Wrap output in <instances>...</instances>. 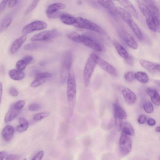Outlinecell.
<instances>
[{"mask_svg": "<svg viewBox=\"0 0 160 160\" xmlns=\"http://www.w3.org/2000/svg\"><path fill=\"white\" fill-rule=\"evenodd\" d=\"M67 97L70 113L72 114L76 102V83L72 66L68 71L67 89Z\"/></svg>", "mask_w": 160, "mask_h": 160, "instance_id": "cell-1", "label": "cell"}, {"mask_svg": "<svg viewBox=\"0 0 160 160\" xmlns=\"http://www.w3.org/2000/svg\"><path fill=\"white\" fill-rule=\"evenodd\" d=\"M97 55L91 54L85 65L83 72V81L84 85L87 87L89 85L91 78L96 63Z\"/></svg>", "mask_w": 160, "mask_h": 160, "instance_id": "cell-2", "label": "cell"}, {"mask_svg": "<svg viewBox=\"0 0 160 160\" xmlns=\"http://www.w3.org/2000/svg\"><path fill=\"white\" fill-rule=\"evenodd\" d=\"M74 25L78 28L90 30L101 34L105 33L104 30L99 25L82 17L76 18V22Z\"/></svg>", "mask_w": 160, "mask_h": 160, "instance_id": "cell-3", "label": "cell"}, {"mask_svg": "<svg viewBox=\"0 0 160 160\" xmlns=\"http://www.w3.org/2000/svg\"><path fill=\"white\" fill-rule=\"evenodd\" d=\"M136 2L142 14L145 17L147 25L149 29L153 32L156 31L155 24L152 14L149 8L142 0Z\"/></svg>", "mask_w": 160, "mask_h": 160, "instance_id": "cell-4", "label": "cell"}, {"mask_svg": "<svg viewBox=\"0 0 160 160\" xmlns=\"http://www.w3.org/2000/svg\"><path fill=\"white\" fill-rule=\"evenodd\" d=\"M132 144V140L130 136L121 132L119 142L120 154L123 156L128 155L131 150Z\"/></svg>", "mask_w": 160, "mask_h": 160, "instance_id": "cell-5", "label": "cell"}, {"mask_svg": "<svg viewBox=\"0 0 160 160\" xmlns=\"http://www.w3.org/2000/svg\"><path fill=\"white\" fill-rule=\"evenodd\" d=\"M149 8L152 15L156 31L160 33V14L158 8L155 1L143 0Z\"/></svg>", "mask_w": 160, "mask_h": 160, "instance_id": "cell-6", "label": "cell"}, {"mask_svg": "<svg viewBox=\"0 0 160 160\" xmlns=\"http://www.w3.org/2000/svg\"><path fill=\"white\" fill-rule=\"evenodd\" d=\"M60 35L59 32L55 30L46 31L35 35L30 40L32 42L47 41L58 37Z\"/></svg>", "mask_w": 160, "mask_h": 160, "instance_id": "cell-7", "label": "cell"}, {"mask_svg": "<svg viewBox=\"0 0 160 160\" xmlns=\"http://www.w3.org/2000/svg\"><path fill=\"white\" fill-rule=\"evenodd\" d=\"M47 25L44 22L37 20L25 26L22 30V33L26 35L36 31L44 29L47 28Z\"/></svg>", "mask_w": 160, "mask_h": 160, "instance_id": "cell-8", "label": "cell"}, {"mask_svg": "<svg viewBox=\"0 0 160 160\" xmlns=\"http://www.w3.org/2000/svg\"><path fill=\"white\" fill-rule=\"evenodd\" d=\"M119 34L127 44L131 48L136 49L138 48V45L133 38L125 30H122Z\"/></svg>", "mask_w": 160, "mask_h": 160, "instance_id": "cell-9", "label": "cell"}, {"mask_svg": "<svg viewBox=\"0 0 160 160\" xmlns=\"http://www.w3.org/2000/svg\"><path fill=\"white\" fill-rule=\"evenodd\" d=\"M97 65L102 70L109 74L116 76L117 72L115 69L111 65L97 55L96 59Z\"/></svg>", "mask_w": 160, "mask_h": 160, "instance_id": "cell-10", "label": "cell"}, {"mask_svg": "<svg viewBox=\"0 0 160 160\" xmlns=\"http://www.w3.org/2000/svg\"><path fill=\"white\" fill-rule=\"evenodd\" d=\"M122 93L126 103L131 105L134 104L137 100V96L135 93L128 88H124L122 90Z\"/></svg>", "mask_w": 160, "mask_h": 160, "instance_id": "cell-11", "label": "cell"}, {"mask_svg": "<svg viewBox=\"0 0 160 160\" xmlns=\"http://www.w3.org/2000/svg\"><path fill=\"white\" fill-rule=\"evenodd\" d=\"M82 43L95 51L99 52L102 50V48L98 43L87 36L82 35Z\"/></svg>", "mask_w": 160, "mask_h": 160, "instance_id": "cell-12", "label": "cell"}, {"mask_svg": "<svg viewBox=\"0 0 160 160\" xmlns=\"http://www.w3.org/2000/svg\"><path fill=\"white\" fill-rule=\"evenodd\" d=\"M65 8L64 4L57 2L53 3L49 6L46 10V14L49 18H52L58 11Z\"/></svg>", "mask_w": 160, "mask_h": 160, "instance_id": "cell-13", "label": "cell"}, {"mask_svg": "<svg viewBox=\"0 0 160 160\" xmlns=\"http://www.w3.org/2000/svg\"><path fill=\"white\" fill-rule=\"evenodd\" d=\"M27 38V35H24L14 41L11 45L10 49V52L12 54L17 52L26 41Z\"/></svg>", "mask_w": 160, "mask_h": 160, "instance_id": "cell-14", "label": "cell"}, {"mask_svg": "<svg viewBox=\"0 0 160 160\" xmlns=\"http://www.w3.org/2000/svg\"><path fill=\"white\" fill-rule=\"evenodd\" d=\"M116 12L128 24L133 20L131 14L127 10L119 7H116Z\"/></svg>", "mask_w": 160, "mask_h": 160, "instance_id": "cell-15", "label": "cell"}, {"mask_svg": "<svg viewBox=\"0 0 160 160\" xmlns=\"http://www.w3.org/2000/svg\"><path fill=\"white\" fill-rule=\"evenodd\" d=\"M113 109L115 118L122 120L127 118V115L126 112L118 103H115L114 104Z\"/></svg>", "mask_w": 160, "mask_h": 160, "instance_id": "cell-16", "label": "cell"}, {"mask_svg": "<svg viewBox=\"0 0 160 160\" xmlns=\"http://www.w3.org/2000/svg\"><path fill=\"white\" fill-rule=\"evenodd\" d=\"M14 133V129L13 127L8 125L3 128L2 133L4 140L7 142H9L12 139Z\"/></svg>", "mask_w": 160, "mask_h": 160, "instance_id": "cell-17", "label": "cell"}, {"mask_svg": "<svg viewBox=\"0 0 160 160\" xmlns=\"http://www.w3.org/2000/svg\"><path fill=\"white\" fill-rule=\"evenodd\" d=\"M20 110L16 109L13 105L11 106L6 113L4 120L6 123H8L13 120L19 113Z\"/></svg>", "mask_w": 160, "mask_h": 160, "instance_id": "cell-18", "label": "cell"}, {"mask_svg": "<svg viewBox=\"0 0 160 160\" xmlns=\"http://www.w3.org/2000/svg\"><path fill=\"white\" fill-rule=\"evenodd\" d=\"M146 92L150 96L151 100L153 104L157 106L160 105V95L156 90L152 88H148L146 90Z\"/></svg>", "mask_w": 160, "mask_h": 160, "instance_id": "cell-19", "label": "cell"}, {"mask_svg": "<svg viewBox=\"0 0 160 160\" xmlns=\"http://www.w3.org/2000/svg\"><path fill=\"white\" fill-rule=\"evenodd\" d=\"M119 2L136 18H138V14L132 3L128 0H118Z\"/></svg>", "mask_w": 160, "mask_h": 160, "instance_id": "cell-20", "label": "cell"}, {"mask_svg": "<svg viewBox=\"0 0 160 160\" xmlns=\"http://www.w3.org/2000/svg\"><path fill=\"white\" fill-rule=\"evenodd\" d=\"M113 44L120 56L125 59L129 56L128 52L117 41L113 40Z\"/></svg>", "mask_w": 160, "mask_h": 160, "instance_id": "cell-21", "label": "cell"}, {"mask_svg": "<svg viewBox=\"0 0 160 160\" xmlns=\"http://www.w3.org/2000/svg\"><path fill=\"white\" fill-rule=\"evenodd\" d=\"M8 74L11 78L15 80H19L23 79L25 74L22 71L17 69H12L8 72Z\"/></svg>", "mask_w": 160, "mask_h": 160, "instance_id": "cell-22", "label": "cell"}, {"mask_svg": "<svg viewBox=\"0 0 160 160\" xmlns=\"http://www.w3.org/2000/svg\"><path fill=\"white\" fill-rule=\"evenodd\" d=\"M60 18L62 22L67 25H74L76 22V18L68 14H61Z\"/></svg>", "mask_w": 160, "mask_h": 160, "instance_id": "cell-23", "label": "cell"}, {"mask_svg": "<svg viewBox=\"0 0 160 160\" xmlns=\"http://www.w3.org/2000/svg\"><path fill=\"white\" fill-rule=\"evenodd\" d=\"M19 125L16 128L17 131L19 132H22L26 131L28 128L29 124L28 121L25 118H20L19 120Z\"/></svg>", "mask_w": 160, "mask_h": 160, "instance_id": "cell-24", "label": "cell"}, {"mask_svg": "<svg viewBox=\"0 0 160 160\" xmlns=\"http://www.w3.org/2000/svg\"><path fill=\"white\" fill-rule=\"evenodd\" d=\"M121 132L129 136H133L134 132L131 125L129 122H122Z\"/></svg>", "mask_w": 160, "mask_h": 160, "instance_id": "cell-25", "label": "cell"}, {"mask_svg": "<svg viewBox=\"0 0 160 160\" xmlns=\"http://www.w3.org/2000/svg\"><path fill=\"white\" fill-rule=\"evenodd\" d=\"M97 2L103 7L109 10L110 12L112 14H113V12H114L115 10L116 11V7H115L114 3L112 1L99 0Z\"/></svg>", "mask_w": 160, "mask_h": 160, "instance_id": "cell-26", "label": "cell"}, {"mask_svg": "<svg viewBox=\"0 0 160 160\" xmlns=\"http://www.w3.org/2000/svg\"><path fill=\"white\" fill-rule=\"evenodd\" d=\"M141 65L144 68L150 71L156 70V68L157 63L152 62L144 59L140 60Z\"/></svg>", "mask_w": 160, "mask_h": 160, "instance_id": "cell-27", "label": "cell"}, {"mask_svg": "<svg viewBox=\"0 0 160 160\" xmlns=\"http://www.w3.org/2000/svg\"><path fill=\"white\" fill-rule=\"evenodd\" d=\"M134 33L137 38L140 40L142 39L143 36L138 25L133 20L128 24Z\"/></svg>", "mask_w": 160, "mask_h": 160, "instance_id": "cell-28", "label": "cell"}, {"mask_svg": "<svg viewBox=\"0 0 160 160\" xmlns=\"http://www.w3.org/2000/svg\"><path fill=\"white\" fill-rule=\"evenodd\" d=\"M135 78L139 82L143 83L148 82L149 78L147 73L144 72L139 71L134 74Z\"/></svg>", "mask_w": 160, "mask_h": 160, "instance_id": "cell-29", "label": "cell"}, {"mask_svg": "<svg viewBox=\"0 0 160 160\" xmlns=\"http://www.w3.org/2000/svg\"><path fill=\"white\" fill-rule=\"evenodd\" d=\"M67 37L71 40L77 42H82V35L76 32H69L67 34Z\"/></svg>", "mask_w": 160, "mask_h": 160, "instance_id": "cell-30", "label": "cell"}, {"mask_svg": "<svg viewBox=\"0 0 160 160\" xmlns=\"http://www.w3.org/2000/svg\"><path fill=\"white\" fill-rule=\"evenodd\" d=\"M12 21V18L10 16H6L2 20L0 23V32L5 30L10 24Z\"/></svg>", "mask_w": 160, "mask_h": 160, "instance_id": "cell-31", "label": "cell"}, {"mask_svg": "<svg viewBox=\"0 0 160 160\" xmlns=\"http://www.w3.org/2000/svg\"><path fill=\"white\" fill-rule=\"evenodd\" d=\"M143 108L145 112L148 113H152L154 111L153 106L149 101L146 102L143 104Z\"/></svg>", "mask_w": 160, "mask_h": 160, "instance_id": "cell-32", "label": "cell"}, {"mask_svg": "<svg viewBox=\"0 0 160 160\" xmlns=\"http://www.w3.org/2000/svg\"><path fill=\"white\" fill-rule=\"evenodd\" d=\"M50 114L48 112H44L38 113L36 114L33 118L35 121H40L49 116Z\"/></svg>", "mask_w": 160, "mask_h": 160, "instance_id": "cell-33", "label": "cell"}, {"mask_svg": "<svg viewBox=\"0 0 160 160\" xmlns=\"http://www.w3.org/2000/svg\"><path fill=\"white\" fill-rule=\"evenodd\" d=\"M92 158L91 152L87 150L81 154L79 157L80 160H91Z\"/></svg>", "mask_w": 160, "mask_h": 160, "instance_id": "cell-34", "label": "cell"}, {"mask_svg": "<svg viewBox=\"0 0 160 160\" xmlns=\"http://www.w3.org/2000/svg\"><path fill=\"white\" fill-rule=\"evenodd\" d=\"M83 147L87 149L90 147L92 144V139L91 137L88 136L84 137L82 140Z\"/></svg>", "mask_w": 160, "mask_h": 160, "instance_id": "cell-35", "label": "cell"}, {"mask_svg": "<svg viewBox=\"0 0 160 160\" xmlns=\"http://www.w3.org/2000/svg\"><path fill=\"white\" fill-rule=\"evenodd\" d=\"M40 47V45L36 43H31L25 46L24 49L26 50H31L36 49Z\"/></svg>", "mask_w": 160, "mask_h": 160, "instance_id": "cell-36", "label": "cell"}, {"mask_svg": "<svg viewBox=\"0 0 160 160\" xmlns=\"http://www.w3.org/2000/svg\"><path fill=\"white\" fill-rule=\"evenodd\" d=\"M27 64L22 60H21L18 61L16 64V67L18 70L22 71L24 70Z\"/></svg>", "mask_w": 160, "mask_h": 160, "instance_id": "cell-37", "label": "cell"}, {"mask_svg": "<svg viewBox=\"0 0 160 160\" xmlns=\"http://www.w3.org/2000/svg\"><path fill=\"white\" fill-rule=\"evenodd\" d=\"M45 80V79L35 78L31 83V86L33 88L37 87L43 83Z\"/></svg>", "mask_w": 160, "mask_h": 160, "instance_id": "cell-38", "label": "cell"}, {"mask_svg": "<svg viewBox=\"0 0 160 160\" xmlns=\"http://www.w3.org/2000/svg\"><path fill=\"white\" fill-rule=\"evenodd\" d=\"M124 78L127 81L132 82L134 80L135 78L134 74L132 71L127 72L125 74Z\"/></svg>", "mask_w": 160, "mask_h": 160, "instance_id": "cell-39", "label": "cell"}, {"mask_svg": "<svg viewBox=\"0 0 160 160\" xmlns=\"http://www.w3.org/2000/svg\"><path fill=\"white\" fill-rule=\"evenodd\" d=\"M52 76V74L49 72H40L36 74L35 75V78L45 79L50 77Z\"/></svg>", "mask_w": 160, "mask_h": 160, "instance_id": "cell-40", "label": "cell"}, {"mask_svg": "<svg viewBox=\"0 0 160 160\" xmlns=\"http://www.w3.org/2000/svg\"><path fill=\"white\" fill-rule=\"evenodd\" d=\"M39 1L34 0L32 2L28 8L26 10L25 14L27 15L32 12L37 6Z\"/></svg>", "mask_w": 160, "mask_h": 160, "instance_id": "cell-41", "label": "cell"}, {"mask_svg": "<svg viewBox=\"0 0 160 160\" xmlns=\"http://www.w3.org/2000/svg\"><path fill=\"white\" fill-rule=\"evenodd\" d=\"M25 103V102L22 100H20L17 101L14 104H13L14 107L17 109L21 110L24 106Z\"/></svg>", "mask_w": 160, "mask_h": 160, "instance_id": "cell-42", "label": "cell"}, {"mask_svg": "<svg viewBox=\"0 0 160 160\" xmlns=\"http://www.w3.org/2000/svg\"><path fill=\"white\" fill-rule=\"evenodd\" d=\"M41 108V106L38 104L33 103L30 104L28 107V109L31 111H37Z\"/></svg>", "mask_w": 160, "mask_h": 160, "instance_id": "cell-43", "label": "cell"}, {"mask_svg": "<svg viewBox=\"0 0 160 160\" xmlns=\"http://www.w3.org/2000/svg\"><path fill=\"white\" fill-rule=\"evenodd\" d=\"M44 154V152L43 151H40L33 157L32 160H41Z\"/></svg>", "mask_w": 160, "mask_h": 160, "instance_id": "cell-44", "label": "cell"}, {"mask_svg": "<svg viewBox=\"0 0 160 160\" xmlns=\"http://www.w3.org/2000/svg\"><path fill=\"white\" fill-rule=\"evenodd\" d=\"M101 160H113L112 155L110 152L105 153L102 157Z\"/></svg>", "mask_w": 160, "mask_h": 160, "instance_id": "cell-45", "label": "cell"}, {"mask_svg": "<svg viewBox=\"0 0 160 160\" xmlns=\"http://www.w3.org/2000/svg\"><path fill=\"white\" fill-rule=\"evenodd\" d=\"M9 160H19L20 159V157L17 154H11L7 156L6 158Z\"/></svg>", "mask_w": 160, "mask_h": 160, "instance_id": "cell-46", "label": "cell"}, {"mask_svg": "<svg viewBox=\"0 0 160 160\" xmlns=\"http://www.w3.org/2000/svg\"><path fill=\"white\" fill-rule=\"evenodd\" d=\"M9 92L10 95L13 97H16L18 94L17 90L13 87H11L9 89Z\"/></svg>", "mask_w": 160, "mask_h": 160, "instance_id": "cell-47", "label": "cell"}, {"mask_svg": "<svg viewBox=\"0 0 160 160\" xmlns=\"http://www.w3.org/2000/svg\"><path fill=\"white\" fill-rule=\"evenodd\" d=\"M146 119V117L145 115L142 114L140 115L138 119V121L140 124H143L145 122Z\"/></svg>", "mask_w": 160, "mask_h": 160, "instance_id": "cell-48", "label": "cell"}, {"mask_svg": "<svg viewBox=\"0 0 160 160\" xmlns=\"http://www.w3.org/2000/svg\"><path fill=\"white\" fill-rule=\"evenodd\" d=\"M33 57L31 56H27L22 59L27 65L30 63L33 60Z\"/></svg>", "mask_w": 160, "mask_h": 160, "instance_id": "cell-49", "label": "cell"}, {"mask_svg": "<svg viewBox=\"0 0 160 160\" xmlns=\"http://www.w3.org/2000/svg\"><path fill=\"white\" fill-rule=\"evenodd\" d=\"M126 62L130 66H132L134 63V61L133 58L130 56L124 59Z\"/></svg>", "mask_w": 160, "mask_h": 160, "instance_id": "cell-50", "label": "cell"}, {"mask_svg": "<svg viewBox=\"0 0 160 160\" xmlns=\"http://www.w3.org/2000/svg\"><path fill=\"white\" fill-rule=\"evenodd\" d=\"M8 0H3L0 3V12H1L5 9L6 5L8 2Z\"/></svg>", "mask_w": 160, "mask_h": 160, "instance_id": "cell-51", "label": "cell"}, {"mask_svg": "<svg viewBox=\"0 0 160 160\" xmlns=\"http://www.w3.org/2000/svg\"><path fill=\"white\" fill-rule=\"evenodd\" d=\"M8 153L5 151H2L0 152V160H3L5 158H7Z\"/></svg>", "mask_w": 160, "mask_h": 160, "instance_id": "cell-52", "label": "cell"}, {"mask_svg": "<svg viewBox=\"0 0 160 160\" xmlns=\"http://www.w3.org/2000/svg\"><path fill=\"white\" fill-rule=\"evenodd\" d=\"M18 0H10L8 1V6L9 7H14L18 2Z\"/></svg>", "mask_w": 160, "mask_h": 160, "instance_id": "cell-53", "label": "cell"}, {"mask_svg": "<svg viewBox=\"0 0 160 160\" xmlns=\"http://www.w3.org/2000/svg\"><path fill=\"white\" fill-rule=\"evenodd\" d=\"M148 123L149 125L153 126L155 125L156 121L153 118H149L148 120Z\"/></svg>", "mask_w": 160, "mask_h": 160, "instance_id": "cell-54", "label": "cell"}, {"mask_svg": "<svg viewBox=\"0 0 160 160\" xmlns=\"http://www.w3.org/2000/svg\"><path fill=\"white\" fill-rule=\"evenodd\" d=\"M156 70L160 71V63L157 64L156 66Z\"/></svg>", "mask_w": 160, "mask_h": 160, "instance_id": "cell-55", "label": "cell"}, {"mask_svg": "<svg viewBox=\"0 0 160 160\" xmlns=\"http://www.w3.org/2000/svg\"><path fill=\"white\" fill-rule=\"evenodd\" d=\"M153 82L157 84L160 86V81L157 80H154Z\"/></svg>", "mask_w": 160, "mask_h": 160, "instance_id": "cell-56", "label": "cell"}, {"mask_svg": "<svg viewBox=\"0 0 160 160\" xmlns=\"http://www.w3.org/2000/svg\"><path fill=\"white\" fill-rule=\"evenodd\" d=\"M0 98H1V97H2V83H1V82L0 83Z\"/></svg>", "mask_w": 160, "mask_h": 160, "instance_id": "cell-57", "label": "cell"}, {"mask_svg": "<svg viewBox=\"0 0 160 160\" xmlns=\"http://www.w3.org/2000/svg\"><path fill=\"white\" fill-rule=\"evenodd\" d=\"M155 130L157 132H160V126L156 127Z\"/></svg>", "mask_w": 160, "mask_h": 160, "instance_id": "cell-58", "label": "cell"}, {"mask_svg": "<svg viewBox=\"0 0 160 160\" xmlns=\"http://www.w3.org/2000/svg\"><path fill=\"white\" fill-rule=\"evenodd\" d=\"M77 3L78 4L80 5V4H82V2L81 1H78L77 2Z\"/></svg>", "mask_w": 160, "mask_h": 160, "instance_id": "cell-59", "label": "cell"}, {"mask_svg": "<svg viewBox=\"0 0 160 160\" xmlns=\"http://www.w3.org/2000/svg\"><path fill=\"white\" fill-rule=\"evenodd\" d=\"M22 160H27V159L26 158H24Z\"/></svg>", "mask_w": 160, "mask_h": 160, "instance_id": "cell-60", "label": "cell"}, {"mask_svg": "<svg viewBox=\"0 0 160 160\" xmlns=\"http://www.w3.org/2000/svg\"><path fill=\"white\" fill-rule=\"evenodd\" d=\"M5 160H9V159H8V158H6Z\"/></svg>", "mask_w": 160, "mask_h": 160, "instance_id": "cell-61", "label": "cell"}]
</instances>
